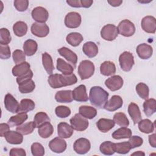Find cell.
I'll list each match as a JSON object with an SVG mask.
<instances>
[{"label":"cell","instance_id":"56","mask_svg":"<svg viewBox=\"0 0 156 156\" xmlns=\"http://www.w3.org/2000/svg\"><path fill=\"white\" fill-rule=\"evenodd\" d=\"M10 126L6 123H1L0 124V136L3 137L10 130Z\"/></svg>","mask_w":156,"mask_h":156},{"label":"cell","instance_id":"35","mask_svg":"<svg viewBox=\"0 0 156 156\" xmlns=\"http://www.w3.org/2000/svg\"><path fill=\"white\" fill-rule=\"evenodd\" d=\"M139 130L144 133H150L154 132L155 124L149 119H141L138 122Z\"/></svg>","mask_w":156,"mask_h":156},{"label":"cell","instance_id":"28","mask_svg":"<svg viewBox=\"0 0 156 156\" xmlns=\"http://www.w3.org/2000/svg\"><path fill=\"white\" fill-rule=\"evenodd\" d=\"M56 67L57 70L62 73V74L64 75H69L73 74L74 69L71 64L66 63L64 60L60 58H58L57 60Z\"/></svg>","mask_w":156,"mask_h":156},{"label":"cell","instance_id":"43","mask_svg":"<svg viewBox=\"0 0 156 156\" xmlns=\"http://www.w3.org/2000/svg\"><path fill=\"white\" fill-rule=\"evenodd\" d=\"M18 90L21 93L26 94L32 92L35 88V83L34 80H29L18 85Z\"/></svg>","mask_w":156,"mask_h":156},{"label":"cell","instance_id":"17","mask_svg":"<svg viewBox=\"0 0 156 156\" xmlns=\"http://www.w3.org/2000/svg\"><path fill=\"white\" fill-rule=\"evenodd\" d=\"M123 104V101L121 96L118 95H113L111 99L107 101L104 106L106 110L108 112H114L120 108Z\"/></svg>","mask_w":156,"mask_h":156},{"label":"cell","instance_id":"21","mask_svg":"<svg viewBox=\"0 0 156 156\" xmlns=\"http://www.w3.org/2000/svg\"><path fill=\"white\" fill-rule=\"evenodd\" d=\"M30 68V64L28 62H24L22 63L14 66L12 69V73L14 76L22 77L31 70Z\"/></svg>","mask_w":156,"mask_h":156},{"label":"cell","instance_id":"42","mask_svg":"<svg viewBox=\"0 0 156 156\" xmlns=\"http://www.w3.org/2000/svg\"><path fill=\"white\" fill-rule=\"evenodd\" d=\"M115 143L110 141L103 142L99 147L100 152L105 155H112L115 152Z\"/></svg>","mask_w":156,"mask_h":156},{"label":"cell","instance_id":"41","mask_svg":"<svg viewBox=\"0 0 156 156\" xmlns=\"http://www.w3.org/2000/svg\"><path fill=\"white\" fill-rule=\"evenodd\" d=\"M35 128L34 121H30L18 126L16 127V130L22 135H29L33 132Z\"/></svg>","mask_w":156,"mask_h":156},{"label":"cell","instance_id":"61","mask_svg":"<svg viewBox=\"0 0 156 156\" xmlns=\"http://www.w3.org/2000/svg\"><path fill=\"white\" fill-rule=\"evenodd\" d=\"M131 155H144L145 154H144V152H141V151H138V152H135L132 154Z\"/></svg>","mask_w":156,"mask_h":156},{"label":"cell","instance_id":"46","mask_svg":"<svg viewBox=\"0 0 156 156\" xmlns=\"http://www.w3.org/2000/svg\"><path fill=\"white\" fill-rule=\"evenodd\" d=\"M115 152L119 154H126L131 149L130 145L127 141L115 143Z\"/></svg>","mask_w":156,"mask_h":156},{"label":"cell","instance_id":"8","mask_svg":"<svg viewBox=\"0 0 156 156\" xmlns=\"http://www.w3.org/2000/svg\"><path fill=\"white\" fill-rule=\"evenodd\" d=\"M82 19L80 15L75 12H69L65 18V26L71 29L77 28L81 24Z\"/></svg>","mask_w":156,"mask_h":156},{"label":"cell","instance_id":"59","mask_svg":"<svg viewBox=\"0 0 156 156\" xmlns=\"http://www.w3.org/2000/svg\"><path fill=\"white\" fill-rule=\"evenodd\" d=\"M149 144L153 147H156V142H155V134L154 133L149 136Z\"/></svg>","mask_w":156,"mask_h":156},{"label":"cell","instance_id":"16","mask_svg":"<svg viewBox=\"0 0 156 156\" xmlns=\"http://www.w3.org/2000/svg\"><path fill=\"white\" fill-rule=\"evenodd\" d=\"M5 108L12 113H17L20 104L16 99L10 93H7L4 98Z\"/></svg>","mask_w":156,"mask_h":156},{"label":"cell","instance_id":"37","mask_svg":"<svg viewBox=\"0 0 156 156\" xmlns=\"http://www.w3.org/2000/svg\"><path fill=\"white\" fill-rule=\"evenodd\" d=\"M38 132L41 138H48L52 135L54 127L50 122H47L38 128Z\"/></svg>","mask_w":156,"mask_h":156},{"label":"cell","instance_id":"11","mask_svg":"<svg viewBox=\"0 0 156 156\" xmlns=\"http://www.w3.org/2000/svg\"><path fill=\"white\" fill-rule=\"evenodd\" d=\"M66 142L60 137H55L51 140L49 143L50 149L57 154L63 152L66 149Z\"/></svg>","mask_w":156,"mask_h":156},{"label":"cell","instance_id":"24","mask_svg":"<svg viewBox=\"0 0 156 156\" xmlns=\"http://www.w3.org/2000/svg\"><path fill=\"white\" fill-rule=\"evenodd\" d=\"M7 143L11 144H20L23 143V136L18 132L9 130L4 136Z\"/></svg>","mask_w":156,"mask_h":156},{"label":"cell","instance_id":"9","mask_svg":"<svg viewBox=\"0 0 156 156\" xmlns=\"http://www.w3.org/2000/svg\"><path fill=\"white\" fill-rule=\"evenodd\" d=\"M73 148L74 151L78 154H85L90 148L91 144L90 141L85 138H80L76 140L74 143Z\"/></svg>","mask_w":156,"mask_h":156},{"label":"cell","instance_id":"44","mask_svg":"<svg viewBox=\"0 0 156 156\" xmlns=\"http://www.w3.org/2000/svg\"><path fill=\"white\" fill-rule=\"evenodd\" d=\"M117 125L121 127H127L129 125V121L126 115L122 112L116 113L113 116V119Z\"/></svg>","mask_w":156,"mask_h":156},{"label":"cell","instance_id":"23","mask_svg":"<svg viewBox=\"0 0 156 156\" xmlns=\"http://www.w3.org/2000/svg\"><path fill=\"white\" fill-rule=\"evenodd\" d=\"M127 111L134 124H136L141 119V113L136 104L131 102L128 106Z\"/></svg>","mask_w":156,"mask_h":156},{"label":"cell","instance_id":"40","mask_svg":"<svg viewBox=\"0 0 156 156\" xmlns=\"http://www.w3.org/2000/svg\"><path fill=\"white\" fill-rule=\"evenodd\" d=\"M51 119L48 115L43 112H40L37 113L34 117V125L35 128H39L47 122H50Z\"/></svg>","mask_w":156,"mask_h":156},{"label":"cell","instance_id":"14","mask_svg":"<svg viewBox=\"0 0 156 156\" xmlns=\"http://www.w3.org/2000/svg\"><path fill=\"white\" fill-rule=\"evenodd\" d=\"M31 15L35 21L40 23H45L49 17L48 12L43 7L34 8L31 12Z\"/></svg>","mask_w":156,"mask_h":156},{"label":"cell","instance_id":"30","mask_svg":"<svg viewBox=\"0 0 156 156\" xmlns=\"http://www.w3.org/2000/svg\"><path fill=\"white\" fill-rule=\"evenodd\" d=\"M28 115L26 113H18L16 115L12 116L7 121V124L10 127L14 126H18L23 124V122L27 120Z\"/></svg>","mask_w":156,"mask_h":156},{"label":"cell","instance_id":"12","mask_svg":"<svg viewBox=\"0 0 156 156\" xmlns=\"http://www.w3.org/2000/svg\"><path fill=\"white\" fill-rule=\"evenodd\" d=\"M143 30L149 34H155L156 30V20L152 16H144L141 23Z\"/></svg>","mask_w":156,"mask_h":156},{"label":"cell","instance_id":"1","mask_svg":"<svg viewBox=\"0 0 156 156\" xmlns=\"http://www.w3.org/2000/svg\"><path fill=\"white\" fill-rule=\"evenodd\" d=\"M48 82L52 88L55 89L74 85L77 82V79L76 76L73 73L69 75L54 74L48 77Z\"/></svg>","mask_w":156,"mask_h":156},{"label":"cell","instance_id":"13","mask_svg":"<svg viewBox=\"0 0 156 156\" xmlns=\"http://www.w3.org/2000/svg\"><path fill=\"white\" fill-rule=\"evenodd\" d=\"M124 83L122 78L118 75L113 76L105 81V86L111 91H115L122 88Z\"/></svg>","mask_w":156,"mask_h":156},{"label":"cell","instance_id":"2","mask_svg":"<svg viewBox=\"0 0 156 156\" xmlns=\"http://www.w3.org/2000/svg\"><path fill=\"white\" fill-rule=\"evenodd\" d=\"M108 93L102 87L94 86L90 90L89 99L93 106L99 108H104L108 101Z\"/></svg>","mask_w":156,"mask_h":156},{"label":"cell","instance_id":"51","mask_svg":"<svg viewBox=\"0 0 156 156\" xmlns=\"http://www.w3.org/2000/svg\"><path fill=\"white\" fill-rule=\"evenodd\" d=\"M14 7L19 12L26 11L29 6L28 0H15L13 2Z\"/></svg>","mask_w":156,"mask_h":156},{"label":"cell","instance_id":"52","mask_svg":"<svg viewBox=\"0 0 156 156\" xmlns=\"http://www.w3.org/2000/svg\"><path fill=\"white\" fill-rule=\"evenodd\" d=\"M128 142L130 145L131 149H134L135 147L141 146L143 143V140L141 137L135 135V136H131L129 138Z\"/></svg>","mask_w":156,"mask_h":156},{"label":"cell","instance_id":"19","mask_svg":"<svg viewBox=\"0 0 156 156\" xmlns=\"http://www.w3.org/2000/svg\"><path fill=\"white\" fill-rule=\"evenodd\" d=\"M74 132V129L71 126L65 122H61L57 125V133L62 138H70Z\"/></svg>","mask_w":156,"mask_h":156},{"label":"cell","instance_id":"4","mask_svg":"<svg viewBox=\"0 0 156 156\" xmlns=\"http://www.w3.org/2000/svg\"><path fill=\"white\" fill-rule=\"evenodd\" d=\"M119 63L124 71H130L135 63L133 54L129 51L123 52L119 57Z\"/></svg>","mask_w":156,"mask_h":156},{"label":"cell","instance_id":"27","mask_svg":"<svg viewBox=\"0 0 156 156\" xmlns=\"http://www.w3.org/2000/svg\"><path fill=\"white\" fill-rule=\"evenodd\" d=\"M100 72L101 74L109 76L115 74L116 66L113 62L111 61H105L100 66Z\"/></svg>","mask_w":156,"mask_h":156},{"label":"cell","instance_id":"55","mask_svg":"<svg viewBox=\"0 0 156 156\" xmlns=\"http://www.w3.org/2000/svg\"><path fill=\"white\" fill-rule=\"evenodd\" d=\"M9 155L10 156H26V153L22 148H12L10 151Z\"/></svg>","mask_w":156,"mask_h":156},{"label":"cell","instance_id":"3","mask_svg":"<svg viewBox=\"0 0 156 156\" xmlns=\"http://www.w3.org/2000/svg\"><path fill=\"white\" fill-rule=\"evenodd\" d=\"M95 70L94 65L88 60L82 61L78 66V74L81 80H85L91 77Z\"/></svg>","mask_w":156,"mask_h":156},{"label":"cell","instance_id":"58","mask_svg":"<svg viewBox=\"0 0 156 156\" xmlns=\"http://www.w3.org/2000/svg\"><path fill=\"white\" fill-rule=\"evenodd\" d=\"M80 1H81L82 7H84V8L90 7L93 3V1L92 0H80Z\"/></svg>","mask_w":156,"mask_h":156},{"label":"cell","instance_id":"57","mask_svg":"<svg viewBox=\"0 0 156 156\" xmlns=\"http://www.w3.org/2000/svg\"><path fill=\"white\" fill-rule=\"evenodd\" d=\"M66 3L69 5L73 7H76V8L82 7L80 0H67Z\"/></svg>","mask_w":156,"mask_h":156},{"label":"cell","instance_id":"54","mask_svg":"<svg viewBox=\"0 0 156 156\" xmlns=\"http://www.w3.org/2000/svg\"><path fill=\"white\" fill-rule=\"evenodd\" d=\"M32 77H33V72L32 71V70H30L28 73H27L24 76H23L22 77H17L16 82L18 85H20L24 82L31 80Z\"/></svg>","mask_w":156,"mask_h":156},{"label":"cell","instance_id":"34","mask_svg":"<svg viewBox=\"0 0 156 156\" xmlns=\"http://www.w3.org/2000/svg\"><path fill=\"white\" fill-rule=\"evenodd\" d=\"M35 107V102L30 99H23L21 101L18 113H27L33 110Z\"/></svg>","mask_w":156,"mask_h":156},{"label":"cell","instance_id":"50","mask_svg":"<svg viewBox=\"0 0 156 156\" xmlns=\"http://www.w3.org/2000/svg\"><path fill=\"white\" fill-rule=\"evenodd\" d=\"M31 152L34 156H43L44 154V147L39 143H34L31 146Z\"/></svg>","mask_w":156,"mask_h":156},{"label":"cell","instance_id":"53","mask_svg":"<svg viewBox=\"0 0 156 156\" xmlns=\"http://www.w3.org/2000/svg\"><path fill=\"white\" fill-rule=\"evenodd\" d=\"M11 52L8 44L3 45L0 44V57L1 59H8L10 57Z\"/></svg>","mask_w":156,"mask_h":156},{"label":"cell","instance_id":"32","mask_svg":"<svg viewBox=\"0 0 156 156\" xmlns=\"http://www.w3.org/2000/svg\"><path fill=\"white\" fill-rule=\"evenodd\" d=\"M79 112L80 115L86 119H93L97 115V110L95 108L88 106L82 105L79 108Z\"/></svg>","mask_w":156,"mask_h":156},{"label":"cell","instance_id":"47","mask_svg":"<svg viewBox=\"0 0 156 156\" xmlns=\"http://www.w3.org/2000/svg\"><path fill=\"white\" fill-rule=\"evenodd\" d=\"M12 40V37L9 30L7 28H1L0 29V44L7 45Z\"/></svg>","mask_w":156,"mask_h":156},{"label":"cell","instance_id":"5","mask_svg":"<svg viewBox=\"0 0 156 156\" xmlns=\"http://www.w3.org/2000/svg\"><path fill=\"white\" fill-rule=\"evenodd\" d=\"M69 122L73 129L77 131H83L88 128L89 125L88 121L79 113L75 114L69 119Z\"/></svg>","mask_w":156,"mask_h":156},{"label":"cell","instance_id":"45","mask_svg":"<svg viewBox=\"0 0 156 156\" xmlns=\"http://www.w3.org/2000/svg\"><path fill=\"white\" fill-rule=\"evenodd\" d=\"M136 91L141 98L144 100L148 99L149 89L148 86L144 83H138L136 86Z\"/></svg>","mask_w":156,"mask_h":156},{"label":"cell","instance_id":"49","mask_svg":"<svg viewBox=\"0 0 156 156\" xmlns=\"http://www.w3.org/2000/svg\"><path fill=\"white\" fill-rule=\"evenodd\" d=\"M12 57L16 65L22 63L26 60V54L20 49L15 50L12 54Z\"/></svg>","mask_w":156,"mask_h":156},{"label":"cell","instance_id":"20","mask_svg":"<svg viewBox=\"0 0 156 156\" xmlns=\"http://www.w3.org/2000/svg\"><path fill=\"white\" fill-rule=\"evenodd\" d=\"M136 51L140 58L146 60L152 56L153 49L149 44L146 43H141L137 46Z\"/></svg>","mask_w":156,"mask_h":156},{"label":"cell","instance_id":"60","mask_svg":"<svg viewBox=\"0 0 156 156\" xmlns=\"http://www.w3.org/2000/svg\"><path fill=\"white\" fill-rule=\"evenodd\" d=\"M107 2L113 7H118L122 3V1H118V0L107 1Z\"/></svg>","mask_w":156,"mask_h":156},{"label":"cell","instance_id":"36","mask_svg":"<svg viewBox=\"0 0 156 156\" xmlns=\"http://www.w3.org/2000/svg\"><path fill=\"white\" fill-rule=\"evenodd\" d=\"M132 131L126 127H122L114 131L112 135V137L115 140H120L122 138H129L132 136Z\"/></svg>","mask_w":156,"mask_h":156},{"label":"cell","instance_id":"38","mask_svg":"<svg viewBox=\"0 0 156 156\" xmlns=\"http://www.w3.org/2000/svg\"><path fill=\"white\" fill-rule=\"evenodd\" d=\"M83 40V36L79 32L69 33L66 38V42L74 47L79 46Z\"/></svg>","mask_w":156,"mask_h":156},{"label":"cell","instance_id":"7","mask_svg":"<svg viewBox=\"0 0 156 156\" xmlns=\"http://www.w3.org/2000/svg\"><path fill=\"white\" fill-rule=\"evenodd\" d=\"M118 28L114 24H107L104 26L101 30V37L107 41H113L118 37Z\"/></svg>","mask_w":156,"mask_h":156},{"label":"cell","instance_id":"10","mask_svg":"<svg viewBox=\"0 0 156 156\" xmlns=\"http://www.w3.org/2000/svg\"><path fill=\"white\" fill-rule=\"evenodd\" d=\"M31 32L36 37L43 38L49 34V28L45 23H34L31 26Z\"/></svg>","mask_w":156,"mask_h":156},{"label":"cell","instance_id":"22","mask_svg":"<svg viewBox=\"0 0 156 156\" xmlns=\"http://www.w3.org/2000/svg\"><path fill=\"white\" fill-rule=\"evenodd\" d=\"M55 99L60 103H70L74 100L73 91L69 90L58 91L55 94Z\"/></svg>","mask_w":156,"mask_h":156},{"label":"cell","instance_id":"31","mask_svg":"<svg viewBox=\"0 0 156 156\" xmlns=\"http://www.w3.org/2000/svg\"><path fill=\"white\" fill-rule=\"evenodd\" d=\"M38 49L37 43L32 39L26 40L23 44L24 54L27 56H32L35 54Z\"/></svg>","mask_w":156,"mask_h":156},{"label":"cell","instance_id":"6","mask_svg":"<svg viewBox=\"0 0 156 156\" xmlns=\"http://www.w3.org/2000/svg\"><path fill=\"white\" fill-rule=\"evenodd\" d=\"M118 34L126 37L132 36L135 32V27L132 22L129 20L121 21L118 26Z\"/></svg>","mask_w":156,"mask_h":156},{"label":"cell","instance_id":"48","mask_svg":"<svg viewBox=\"0 0 156 156\" xmlns=\"http://www.w3.org/2000/svg\"><path fill=\"white\" fill-rule=\"evenodd\" d=\"M71 110L69 107L64 105L57 106L55 109L56 115L60 118H65L71 115Z\"/></svg>","mask_w":156,"mask_h":156},{"label":"cell","instance_id":"29","mask_svg":"<svg viewBox=\"0 0 156 156\" xmlns=\"http://www.w3.org/2000/svg\"><path fill=\"white\" fill-rule=\"evenodd\" d=\"M143 111L144 114L149 117L156 112V101L154 98L147 99L143 102Z\"/></svg>","mask_w":156,"mask_h":156},{"label":"cell","instance_id":"25","mask_svg":"<svg viewBox=\"0 0 156 156\" xmlns=\"http://www.w3.org/2000/svg\"><path fill=\"white\" fill-rule=\"evenodd\" d=\"M115 122L113 120L106 118H101L96 122V126L99 130L103 133L108 132L115 127Z\"/></svg>","mask_w":156,"mask_h":156},{"label":"cell","instance_id":"39","mask_svg":"<svg viewBox=\"0 0 156 156\" xmlns=\"http://www.w3.org/2000/svg\"><path fill=\"white\" fill-rule=\"evenodd\" d=\"M13 31L17 37H23L27 32V25L24 21H17L13 26Z\"/></svg>","mask_w":156,"mask_h":156},{"label":"cell","instance_id":"15","mask_svg":"<svg viewBox=\"0 0 156 156\" xmlns=\"http://www.w3.org/2000/svg\"><path fill=\"white\" fill-rule=\"evenodd\" d=\"M60 55L63 57L68 62H69L74 68L76 67L77 62V56L75 52L66 47H62L58 49Z\"/></svg>","mask_w":156,"mask_h":156},{"label":"cell","instance_id":"18","mask_svg":"<svg viewBox=\"0 0 156 156\" xmlns=\"http://www.w3.org/2000/svg\"><path fill=\"white\" fill-rule=\"evenodd\" d=\"M72 91L73 99L77 102H87L89 99L87 93L86 87L84 85H79Z\"/></svg>","mask_w":156,"mask_h":156},{"label":"cell","instance_id":"26","mask_svg":"<svg viewBox=\"0 0 156 156\" xmlns=\"http://www.w3.org/2000/svg\"><path fill=\"white\" fill-rule=\"evenodd\" d=\"M82 51L89 58H93L98 54V47L95 43L93 41H87L83 44Z\"/></svg>","mask_w":156,"mask_h":156},{"label":"cell","instance_id":"33","mask_svg":"<svg viewBox=\"0 0 156 156\" xmlns=\"http://www.w3.org/2000/svg\"><path fill=\"white\" fill-rule=\"evenodd\" d=\"M42 63L45 71L48 74H52L54 66L51 56L47 52L42 54Z\"/></svg>","mask_w":156,"mask_h":156}]
</instances>
